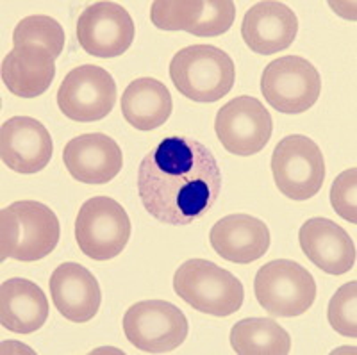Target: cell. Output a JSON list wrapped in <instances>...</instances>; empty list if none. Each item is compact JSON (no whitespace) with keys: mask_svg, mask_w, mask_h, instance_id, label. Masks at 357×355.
I'll return each instance as SVG.
<instances>
[{"mask_svg":"<svg viewBox=\"0 0 357 355\" xmlns=\"http://www.w3.org/2000/svg\"><path fill=\"white\" fill-rule=\"evenodd\" d=\"M209 241L213 250L225 261L250 264L270 248V230L266 223L250 214H229L213 225Z\"/></svg>","mask_w":357,"mask_h":355,"instance_id":"obj_18","label":"cell"},{"mask_svg":"<svg viewBox=\"0 0 357 355\" xmlns=\"http://www.w3.org/2000/svg\"><path fill=\"white\" fill-rule=\"evenodd\" d=\"M61 227L50 207L22 200L0 213V257L36 262L52 254L59 243Z\"/></svg>","mask_w":357,"mask_h":355,"instance_id":"obj_2","label":"cell"},{"mask_svg":"<svg viewBox=\"0 0 357 355\" xmlns=\"http://www.w3.org/2000/svg\"><path fill=\"white\" fill-rule=\"evenodd\" d=\"M170 79L178 93L200 104L218 102L236 81V66L227 52L213 45H191L174 56Z\"/></svg>","mask_w":357,"mask_h":355,"instance_id":"obj_3","label":"cell"},{"mask_svg":"<svg viewBox=\"0 0 357 355\" xmlns=\"http://www.w3.org/2000/svg\"><path fill=\"white\" fill-rule=\"evenodd\" d=\"M52 153V136L36 118L13 116L0 127V158L13 172L38 174L49 166Z\"/></svg>","mask_w":357,"mask_h":355,"instance_id":"obj_13","label":"cell"},{"mask_svg":"<svg viewBox=\"0 0 357 355\" xmlns=\"http://www.w3.org/2000/svg\"><path fill=\"white\" fill-rule=\"evenodd\" d=\"M273 121L268 109L254 97H238L220 107L215 133L227 152L236 156H254L268 145Z\"/></svg>","mask_w":357,"mask_h":355,"instance_id":"obj_11","label":"cell"},{"mask_svg":"<svg viewBox=\"0 0 357 355\" xmlns=\"http://www.w3.org/2000/svg\"><path fill=\"white\" fill-rule=\"evenodd\" d=\"M298 243L305 257L325 273L343 275L356 264V245L333 220H307L301 227Z\"/></svg>","mask_w":357,"mask_h":355,"instance_id":"obj_17","label":"cell"},{"mask_svg":"<svg viewBox=\"0 0 357 355\" xmlns=\"http://www.w3.org/2000/svg\"><path fill=\"white\" fill-rule=\"evenodd\" d=\"M134 36L136 27L129 11L116 2H95L79 15V45L91 56H122L130 49Z\"/></svg>","mask_w":357,"mask_h":355,"instance_id":"obj_12","label":"cell"},{"mask_svg":"<svg viewBox=\"0 0 357 355\" xmlns=\"http://www.w3.org/2000/svg\"><path fill=\"white\" fill-rule=\"evenodd\" d=\"M174 100L168 88L158 79L142 77L130 82L122 95V113L130 127L152 130L170 118Z\"/></svg>","mask_w":357,"mask_h":355,"instance_id":"obj_21","label":"cell"},{"mask_svg":"<svg viewBox=\"0 0 357 355\" xmlns=\"http://www.w3.org/2000/svg\"><path fill=\"white\" fill-rule=\"evenodd\" d=\"M232 350L240 355H286L291 338L279 323L268 318L241 319L231 328Z\"/></svg>","mask_w":357,"mask_h":355,"instance_id":"obj_22","label":"cell"},{"mask_svg":"<svg viewBox=\"0 0 357 355\" xmlns=\"http://www.w3.org/2000/svg\"><path fill=\"white\" fill-rule=\"evenodd\" d=\"M65 31L54 18L33 15L20 20L13 31V47H41L54 57L61 56L65 49Z\"/></svg>","mask_w":357,"mask_h":355,"instance_id":"obj_23","label":"cell"},{"mask_svg":"<svg viewBox=\"0 0 357 355\" xmlns=\"http://www.w3.org/2000/svg\"><path fill=\"white\" fill-rule=\"evenodd\" d=\"M357 282H347L336 291L327 307V319L340 335L357 338Z\"/></svg>","mask_w":357,"mask_h":355,"instance_id":"obj_25","label":"cell"},{"mask_svg":"<svg viewBox=\"0 0 357 355\" xmlns=\"http://www.w3.org/2000/svg\"><path fill=\"white\" fill-rule=\"evenodd\" d=\"M261 91L279 113H305L317 104L321 93L320 73L305 57H279L264 68Z\"/></svg>","mask_w":357,"mask_h":355,"instance_id":"obj_8","label":"cell"},{"mask_svg":"<svg viewBox=\"0 0 357 355\" xmlns=\"http://www.w3.org/2000/svg\"><path fill=\"white\" fill-rule=\"evenodd\" d=\"M254 291L264 311L277 318L304 315L317 300V282L312 275L289 259L266 262L257 271Z\"/></svg>","mask_w":357,"mask_h":355,"instance_id":"obj_5","label":"cell"},{"mask_svg":"<svg viewBox=\"0 0 357 355\" xmlns=\"http://www.w3.org/2000/svg\"><path fill=\"white\" fill-rule=\"evenodd\" d=\"M272 174L280 193L304 202L317 197L324 186V153L311 137L302 134L286 136L272 153Z\"/></svg>","mask_w":357,"mask_h":355,"instance_id":"obj_6","label":"cell"},{"mask_svg":"<svg viewBox=\"0 0 357 355\" xmlns=\"http://www.w3.org/2000/svg\"><path fill=\"white\" fill-rule=\"evenodd\" d=\"M63 161L75 181L107 184L122 172L123 153L113 137L91 133L70 139L63 150Z\"/></svg>","mask_w":357,"mask_h":355,"instance_id":"obj_14","label":"cell"},{"mask_svg":"<svg viewBox=\"0 0 357 355\" xmlns=\"http://www.w3.org/2000/svg\"><path fill=\"white\" fill-rule=\"evenodd\" d=\"M298 33V18L282 2L268 0L252 6L241 22V36L248 49L263 56L286 50Z\"/></svg>","mask_w":357,"mask_h":355,"instance_id":"obj_15","label":"cell"},{"mask_svg":"<svg viewBox=\"0 0 357 355\" xmlns=\"http://www.w3.org/2000/svg\"><path fill=\"white\" fill-rule=\"evenodd\" d=\"M56 77V57L41 47H13L2 61V82L13 95L36 98Z\"/></svg>","mask_w":357,"mask_h":355,"instance_id":"obj_19","label":"cell"},{"mask_svg":"<svg viewBox=\"0 0 357 355\" xmlns=\"http://www.w3.org/2000/svg\"><path fill=\"white\" fill-rule=\"evenodd\" d=\"M49 318V300L27 279H8L0 286V323L15 334H33Z\"/></svg>","mask_w":357,"mask_h":355,"instance_id":"obj_20","label":"cell"},{"mask_svg":"<svg viewBox=\"0 0 357 355\" xmlns=\"http://www.w3.org/2000/svg\"><path fill=\"white\" fill-rule=\"evenodd\" d=\"M130 238V220L122 204L109 197L86 200L75 218V241L93 261H109L122 254Z\"/></svg>","mask_w":357,"mask_h":355,"instance_id":"obj_7","label":"cell"},{"mask_svg":"<svg viewBox=\"0 0 357 355\" xmlns=\"http://www.w3.org/2000/svg\"><path fill=\"white\" fill-rule=\"evenodd\" d=\"M357 168L352 166L336 177L331 188V204L341 218L350 223H357Z\"/></svg>","mask_w":357,"mask_h":355,"instance_id":"obj_27","label":"cell"},{"mask_svg":"<svg viewBox=\"0 0 357 355\" xmlns=\"http://www.w3.org/2000/svg\"><path fill=\"white\" fill-rule=\"evenodd\" d=\"M193 6L195 0H155L151 8V20L161 31H184Z\"/></svg>","mask_w":357,"mask_h":355,"instance_id":"obj_26","label":"cell"},{"mask_svg":"<svg viewBox=\"0 0 357 355\" xmlns=\"http://www.w3.org/2000/svg\"><path fill=\"white\" fill-rule=\"evenodd\" d=\"M50 295L59 315L68 322L86 323L93 319L102 302L95 275L77 262H65L50 277Z\"/></svg>","mask_w":357,"mask_h":355,"instance_id":"obj_16","label":"cell"},{"mask_svg":"<svg viewBox=\"0 0 357 355\" xmlns=\"http://www.w3.org/2000/svg\"><path fill=\"white\" fill-rule=\"evenodd\" d=\"M220 191L216 158L193 137H165L139 165V200L146 213L167 225H190L202 218Z\"/></svg>","mask_w":357,"mask_h":355,"instance_id":"obj_1","label":"cell"},{"mask_svg":"<svg viewBox=\"0 0 357 355\" xmlns=\"http://www.w3.org/2000/svg\"><path fill=\"white\" fill-rule=\"evenodd\" d=\"M174 289L188 305L218 318L240 311L245 299L240 279L206 259H190L181 264L174 275Z\"/></svg>","mask_w":357,"mask_h":355,"instance_id":"obj_4","label":"cell"},{"mask_svg":"<svg viewBox=\"0 0 357 355\" xmlns=\"http://www.w3.org/2000/svg\"><path fill=\"white\" fill-rule=\"evenodd\" d=\"M234 20L236 4L232 0H195V8L184 31L200 38L222 36L232 27Z\"/></svg>","mask_w":357,"mask_h":355,"instance_id":"obj_24","label":"cell"},{"mask_svg":"<svg viewBox=\"0 0 357 355\" xmlns=\"http://www.w3.org/2000/svg\"><path fill=\"white\" fill-rule=\"evenodd\" d=\"M123 332L129 343L145 354H168L184 343L188 319L174 303L145 300L127 309Z\"/></svg>","mask_w":357,"mask_h":355,"instance_id":"obj_9","label":"cell"},{"mask_svg":"<svg viewBox=\"0 0 357 355\" xmlns=\"http://www.w3.org/2000/svg\"><path fill=\"white\" fill-rule=\"evenodd\" d=\"M116 102V82L107 70L82 65L66 73L57 89V105L72 121L91 123L106 118Z\"/></svg>","mask_w":357,"mask_h":355,"instance_id":"obj_10","label":"cell"}]
</instances>
